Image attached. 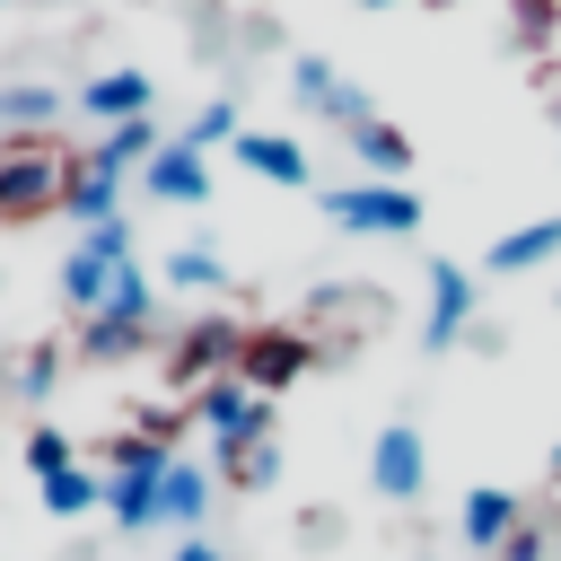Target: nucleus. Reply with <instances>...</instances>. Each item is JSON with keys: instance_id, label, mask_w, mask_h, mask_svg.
I'll use <instances>...</instances> for the list:
<instances>
[{"instance_id": "obj_1", "label": "nucleus", "mask_w": 561, "mask_h": 561, "mask_svg": "<svg viewBox=\"0 0 561 561\" xmlns=\"http://www.w3.org/2000/svg\"><path fill=\"white\" fill-rule=\"evenodd\" d=\"M61 158H53V140H35V131H18V140H0V219H44V210H61Z\"/></svg>"}, {"instance_id": "obj_2", "label": "nucleus", "mask_w": 561, "mask_h": 561, "mask_svg": "<svg viewBox=\"0 0 561 561\" xmlns=\"http://www.w3.org/2000/svg\"><path fill=\"white\" fill-rule=\"evenodd\" d=\"M193 421L219 438V456H245V447H272V403L245 386V377H210L193 394Z\"/></svg>"}, {"instance_id": "obj_3", "label": "nucleus", "mask_w": 561, "mask_h": 561, "mask_svg": "<svg viewBox=\"0 0 561 561\" xmlns=\"http://www.w3.org/2000/svg\"><path fill=\"white\" fill-rule=\"evenodd\" d=\"M324 219L342 237H412L421 228V193L412 184H342V193H324Z\"/></svg>"}, {"instance_id": "obj_4", "label": "nucleus", "mask_w": 561, "mask_h": 561, "mask_svg": "<svg viewBox=\"0 0 561 561\" xmlns=\"http://www.w3.org/2000/svg\"><path fill=\"white\" fill-rule=\"evenodd\" d=\"M237 351H245V324L210 316V324L175 333V351H167V386H175V394H202L210 377H237Z\"/></svg>"}, {"instance_id": "obj_5", "label": "nucleus", "mask_w": 561, "mask_h": 561, "mask_svg": "<svg viewBox=\"0 0 561 561\" xmlns=\"http://www.w3.org/2000/svg\"><path fill=\"white\" fill-rule=\"evenodd\" d=\"M307 368H316V342H307V333H280V324H272V333H245V351H237V377H245L263 403H272L280 386H298Z\"/></svg>"}, {"instance_id": "obj_6", "label": "nucleus", "mask_w": 561, "mask_h": 561, "mask_svg": "<svg viewBox=\"0 0 561 561\" xmlns=\"http://www.w3.org/2000/svg\"><path fill=\"white\" fill-rule=\"evenodd\" d=\"M368 482H377L386 500H421V482H430V447H421L412 421H386V430H377V447H368Z\"/></svg>"}, {"instance_id": "obj_7", "label": "nucleus", "mask_w": 561, "mask_h": 561, "mask_svg": "<svg viewBox=\"0 0 561 561\" xmlns=\"http://www.w3.org/2000/svg\"><path fill=\"white\" fill-rule=\"evenodd\" d=\"M473 324V272L465 263H430V316H421V351H456V333Z\"/></svg>"}, {"instance_id": "obj_8", "label": "nucleus", "mask_w": 561, "mask_h": 561, "mask_svg": "<svg viewBox=\"0 0 561 561\" xmlns=\"http://www.w3.org/2000/svg\"><path fill=\"white\" fill-rule=\"evenodd\" d=\"M228 149H237V167H245V175H263V184H289V193H298V184H316V158H307L289 131H237Z\"/></svg>"}, {"instance_id": "obj_9", "label": "nucleus", "mask_w": 561, "mask_h": 561, "mask_svg": "<svg viewBox=\"0 0 561 561\" xmlns=\"http://www.w3.org/2000/svg\"><path fill=\"white\" fill-rule=\"evenodd\" d=\"M517 526H526V500H517V491H500V482L465 491V508H456V535H465L473 552H500Z\"/></svg>"}, {"instance_id": "obj_10", "label": "nucleus", "mask_w": 561, "mask_h": 561, "mask_svg": "<svg viewBox=\"0 0 561 561\" xmlns=\"http://www.w3.org/2000/svg\"><path fill=\"white\" fill-rule=\"evenodd\" d=\"M61 210H70L79 228H105V219H123V175H114V167H96V158H79V167L61 175Z\"/></svg>"}, {"instance_id": "obj_11", "label": "nucleus", "mask_w": 561, "mask_h": 561, "mask_svg": "<svg viewBox=\"0 0 561 561\" xmlns=\"http://www.w3.org/2000/svg\"><path fill=\"white\" fill-rule=\"evenodd\" d=\"M289 88H298V96H307L316 114H333V123H351V131H359V123H377V114H368V96H359V88H342L324 53H307V61L289 70Z\"/></svg>"}, {"instance_id": "obj_12", "label": "nucleus", "mask_w": 561, "mask_h": 561, "mask_svg": "<svg viewBox=\"0 0 561 561\" xmlns=\"http://www.w3.org/2000/svg\"><path fill=\"white\" fill-rule=\"evenodd\" d=\"M140 184H149L158 202H184V210H202V202H210V167H202L184 140H167V149L140 167Z\"/></svg>"}, {"instance_id": "obj_13", "label": "nucleus", "mask_w": 561, "mask_h": 561, "mask_svg": "<svg viewBox=\"0 0 561 561\" xmlns=\"http://www.w3.org/2000/svg\"><path fill=\"white\" fill-rule=\"evenodd\" d=\"M79 105H88L105 131H114V123H140V114H149V79H140V70H96V79L79 88Z\"/></svg>"}, {"instance_id": "obj_14", "label": "nucleus", "mask_w": 561, "mask_h": 561, "mask_svg": "<svg viewBox=\"0 0 561 561\" xmlns=\"http://www.w3.org/2000/svg\"><path fill=\"white\" fill-rule=\"evenodd\" d=\"M202 508H210V473H202V465H184V456H175V465H167V473H158V526H193V517H202Z\"/></svg>"}, {"instance_id": "obj_15", "label": "nucleus", "mask_w": 561, "mask_h": 561, "mask_svg": "<svg viewBox=\"0 0 561 561\" xmlns=\"http://www.w3.org/2000/svg\"><path fill=\"white\" fill-rule=\"evenodd\" d=\"M552 254H561V210H552V219L508 228V237L491 245V272H535V263H552Z\"/></svg>"}, {"instance_id": "obj_16", "label": "nucleus", "mask_w": 561, "mask_h": 561, "mask_svg": "<svg viewBox=\"0 0 561 561\" xmlns=\"http://www.w3.org/2000/svg\"><path fill=\"white\" fill-rule=\"evenodd\" d=\"M351 149H359L368 184H403V167H412V140H403L394 123H359V131H351Z\"/></svg>"}, {"instance_id": "obj_17", "label": "nucleus", "mask_w": 561, "mask_h": 561, "mask_svg": "<svg viewBox=\"0 0 561 561\" xmlns=\"http://www.w3.org/2000/svg\"><path fill=\"white\" fill-rule=\"evenodd\" d=\"M158 149H167V140H158V123L140 114V123H114V131H105L88 158H96V167H114V175H131V167H149Z\"/></svg>"}, {"instance_id": "obj_18", "label": "nucleus", "mask_w": 561, "mask_h": 561, "mask_svg": "<svg viewBox=\"0 0 561 561\" xmlns=\"http://www.w3.org/2000/svg\"><path fill=\"white\" fill-rule=\"evenodd\" d=\"M96 316H114V324H158V280L140 272V263H123L114 280H105V307Z\"/></svg>"}, {"instance_id": "obj_19", "label": "nucleus", "mask_w": 561, "mask_h": 561, "mask_svg": "<svg viewBox=\"0 0 561 561\" xmlns=\"http://www.w3.org/2000/svg\"><path fill=\"white\" fill-rule=\"evenodd\" d=\"M105 517H114L123 535L158 526V482H140V473H105Z\"/></svg>"}, {"instance_id": "obj_20", "label": "nucleus", "mask_w": 561, "mask_h": 561, "mask_svg": "<svg viewBox=\"0 0 561 561\" xmlns=\"http://www.w3.org/2000/svg\"><path fill=\"white\" fill-rule=\"evenodd\" d=\"M35 491H44V517H88V508L105 500V473L70 465V473H53V482H35Z\"/></svg>"}, {"instance_id": "obj_21", "label": "nucleus", "mask_w": 561, "mask_h": 561, "mask_svg": "<svg viewBox=\"0 0 561 561\" xmlns=\"http://www.w3.org/2000/svg\"><path fill=\"white\" fill-rule=\"evenodd\" d=\"M167 465H175V447H158L149 430H123V438L105 447V473H140V482H158Z\"/></svg>"}, {"instance_id": "obj_22", "label": "nucleus", "mask_w": 561, "mask_h": 561, "mask_svg": "<svg viewBox=\"0 0 561 561\" xmlns=\"http://www.w3.org/2000/svg\"><path fill=\"white\" fill-rule=\"evenodd\" d=\"M158 280H167V289H193V298H210V289H228V272H219V254H202V245H175Z\"/></svg>"}, {"instance_id": "obj_23", "label": "nucleus", "mask_w": 561, "mask_h": 561, "mask_svg": "<svg viewBox=\"0 0 561 561\" xmlns=\"http://www.w3.org/2000/svg\"><path fill=\"white\" fill-rule=\"evenodd\" d=\"M105 280H114V263H96L88 245H79V254L61 263V298H70L79 316H96V307H105Z\"/></svg>"}, {"instance_id": "obj_24", "label": "nucleus", "mask_w": 561, "mask_h": 561, "mask_svg": "<svg viewBox=\"0 0 561 561\" xmlns=\"http://www.w3.org/2000/svg\"><path fill=\"white\" fill-rule=\"evenodd\" d=\"M61 114V96L44 88V79H18V88H0V123H18V131H44Z\"/></svg>"}, {"instance_id": "obj_25", "label": "nucleus", "mask_w": 561, "mask_h": 561, "mask_svg": "<svg viewBox=\"0 0 561 561\" xmlns=\"http://www.w3.org/2000/svg\"><path fill=\"white\" fill-rule=\"evenodd\" d=\"M175 140H184L193 158H210L219 140H237V105H228V96H210V105H202V114H193V123H184Z\"/></svg>"}, {"instance_id": "obj_26", "label": "nucleus", "mask_w": 561, "mask_h": 561, "mask_svg": "<svg viewBox=\"0 0 561 561\" xmlns=\"http://www.w3.org/2000/svg\"><path fill=\"white\" fill-rule=\"evenodd\" d=\"M140 342H149V324H114V316H88V333H79L88 359H131Z\"/></svg>"}, {"instance_id": "obj_27", "label": "nucleus", "mask_w": 561, "mask_h": 561, "mask_svg": "<svg viewBox=\"0 0 561 561\" xmlns=\"http://www.w3.org/2000/svg\"><path fill=\"white\" fill-rule=\"evenodd\" d=\"M70 465H79V456H70V438H61L53 421H35V430H26V473H35V482H53V473H70Z\"/></svg>"}, {"instance_id": "obj_28", "label": "nucleus", "mask_w": 561, "mask_h": 561, "mask_svg": "<svg viewBox=\"0 0 561 561\" xmlns=\"http://www.w3.org/2000/svg\"><path fill=\"white\" fill-rule=\"evenodd\" d=\"M53 377H61V351H53V342H35V351L18 359V394H53Z\"/></svg>"}, {"instance_id": "obj_29", "label": "nucleus", "mask_w": 561, "mask_h": 561, "mask_svg": "<svg viewBox=\"0 0 561 561\" xmlns=\"http://www.w3.org/2000/svg\"><path fill=\"white\" fill-rule=\"evenodd\" d=\"M79 245H88V254H96V263H114V272H123V263H131V228H123V219H105V228H88V237H79Z\"/></svg>"}, {"instance_id": "obj_30", "label": "nucleus", "mask_w": 561, "mask_h": 561, "mask_svg": "<svg viewBox=\"0 0 561 561\" xmlns=\"http://www.w3.org/2000/svg\"><path fill=\"white\" fill-rule=\"evenodd\" d=\"M543 552H552V535H543V526L526 517V526H517V535H508V543H500L491 561H543Z\"/></svg>"}, {"instance_id": "obj_31", "label": "nucleus", "mask_w": 561, "mask_h": 561, "mask_svg": "<svg viewBox=\"0 0 561 561\" xmlns=\"http://www.w3.org/2000/svg\"><path fill=\"white\" fill-rule=\"evenodd\" d=\"M131 421H140L158 447H175V438H184V412H175V403H149V412H131Z\"/></svg>"}, {"instance_id": "obj_32", "label": "nucleus", "mask_w": 561, "mask_h": 561, "mask_svg": "<svg viewBox=\"0 0 561 561\" xmlns=\"http://www.w3.org/2000/svg\"><path fill=\"white\" fill-rule=\"evenodd\" d=\"M175 561H219V552H210V543H193V535H184V543H175Z\"/></svg>"}, {"instance_id": "obj_33", "label": "nucleus", "mask_w": 561, "mask_h": 561, "mask_svg": "<svg viewBox=\"0 0 561 561\" xmlns=\"http://www.w3.org/2000/svg\"><path fill=\"white\" fill-rule=\"evenodd\" d=\"M359 9H394V0H359Z\"/></svg>"}, {"instance_id": "obj_34", "label": "nucleus", "mask_w": 561, "mask_h": 561, "mask_svg": "<svg viewBox=\"0 0 561 561\" xmlns=\"http://www.w3.org/2000/svg\"><path fill=\"white\" fill-rule=\"evenodd\" d=\"M552 473H561V447H552Z\"/></svg>"}, {"instance_id": "obj_35", "label": "nucleus", "mask_w": 561, "mask_h": 561, "mask_svg": "<svg viewBox=\"0 0 561 561\" xmlns=\"http://www.w3.org/2000/svg\"><path fill=\"white\" fill-rule=\"evenodd\" d=\"M552 307H561V289H552Z\"/></svg>"}]
</instances>
